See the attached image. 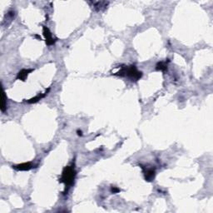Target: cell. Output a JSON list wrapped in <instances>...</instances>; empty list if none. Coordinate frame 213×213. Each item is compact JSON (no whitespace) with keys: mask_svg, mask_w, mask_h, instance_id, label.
I'll use <instances>...</instances> for the list:
<instances>
[{"mask_svg":"<svg viewBox=\"0 0 213 213\" xmlns=\"http://www.w3.org/2000/svg\"><path fill=\"white\" fill-rule=\"evenodd\" d=\"M75 177H76V171L73 166H68L66 167L63 171V173L61 176L59 181L61 183H63L65 185V189L70 188L73 182H74Z\"/></svg>","mask_w":213,"mask_h":213,"instance_id":"6da1fadb","label":"cell"},{"mask_svg":"<svg viewBox=\"0 0 213 213\" xmlns=\"http://www.w3.org/2000/svg\"><path fill=\"white\" fill-rule=\"evenodd\" d=\"M115 75L121 77H128L132 81H138L142 78V72H139L135 66L131 65L129 67H123L119 72H117Z\"/></svg>","mask_w":213,"mask_h":213,"instance_id":"7a4b0ae2","label":"cell"},{"mask_svg":"<svg viewBox=\"0 0 213 213\" xmlns=\"http://www.w3.org/2000/svg\"><path fill=\"white\" fill-rule=\"evenodd\" d=\"M43 33L44 38L46 39V43L47 45L48 46H51V45H53L55 42H56V39H54L53 37V34L52 32H50V30L47 27L45 26H43Z\"/></svg>","mask_w":213,"mask_h":213,"instance_id":"3957f363","label":"cell"},{"mask_svg":"<svg viewBox=\"0 0 213 213\" xmlns=\"http://www.w3.org/2000/svg\"><path fill=\"white\" fill-rule=\"evenodd\" d=\"M34 167V165L32 162H24V163L18 164L13 166V168H14L17 171H29Z\"/></svg>","mask_w":213,"mask_h":213,"instance_id":"277c9868","label":"cell"},{"mask_svg":"<svg viewBox=\"0 0 213 213\" xmlns=\"http://www.w3.org/2000/svg\"><path fill=\"white\" fill-rule=\"evenodd\" d=\"M143 170H144V176H145L146 181H153L155 177V170L153 168H143Z\"/></svg>","mask_w":213,"mask_h":213,"instance_id":"5b68a950","label":"cell"},{"mask_svg":"<svg viewBox=\"0 0 213 213\" xmlns=\"http://www.w3.org/2000/svg\"><path fill=\"white\" fill-rule=\"evenodd\" d=\"M32 71H33V69H22L21 71L18 72V75H17V79L21 80V81H25V79L28 78L29 73Z\"/></svg>","mask_w":213,"mask_h":213,"instance_id":"8992f818","label":"cell"},{"mask_svg":"<svg viewBox=\"0 0 213 213\" xmlns=\"http://www.w3.org/2000/svg\"><path fill=\"white\" fill-rule=\"evenodd\" d=\"M48 91H49V88H48V91H46V92H44V93H40V94L37 95V96L34 97H32V98H31V99H29V101H28V103H37V102H39V100H41L42 98H43L44 97L46 96L47 94H48Z\"/></svg>","mask_w":213,"mask_h":213,"instance_id":"52a82bcc","label":"cell"},{"mask_svg":"<svg viewBox=\"0 0 213 213\" xmlns=\"http://www.w3.org/2000/svg\"><path fill=\"white\" fill-rule=\"evenodd\" d=\"M156 69L157 71H166L167 69V62H159V63L156 65Z\"/></svg>","mask_w":213,"mask_h":213,"instance_id":"ba28073f","label":"cell"},{"mask_svg":"<svg viewBox=\"0 0 213 213\" xmlns=\"http://www.w3.org/2000/svg\"><path fill=\"white\" fill-rule=\"evenodd\" d=\"M93 4H94V8H96L97 10L99 11L101 10V8L103 7H106L108 3H106V2H97V3H93Z\"/></svg>","mask_w":213,"mask_h":213,"instance_id":"9c48e42d","label":"cell"},{"mask_svg":"<svg viewBox=\"0 0 213 213\" xmlns=\"http://www.w3.org/2000/svg\"><path fill=\"white\" fill-rule=\"evenodd\" d=\"M7 108V98H6V94L5 92L3 91V103H2V106H1V111L4 113Z\"/></svg>","mask_w":213,"mask_h":213,"instance_id":"30bf717a","label":"cell"},{"mask_svg":"<svg viewBox=\"0 0 213 213\" xmlns=\"http://www.w3.org/2000/svg\"><path fill=\"white\" fill-rule=\"evenodd\" d=\"M111 190H112V192H113V193H117V192H120V189L117 188L116 187H113Z\"/></svg>","mask_w":213,"mask_h":213,"instance_id":"8fae6325","label":"cell"},{"mask_svg":"<svg viewBox=\"0 0 213 213\" xmlns=\"http://www.w3.org/2000/svg\"><path fill=\"white\" fill-rule=\"evenodd\" d=\"M78 135H79V136H82V131H78Z\"/></svg>","mask_w":213,"mask_h":213,"instance_id":"7c38bea8","label":"cell"}]
</instances>
